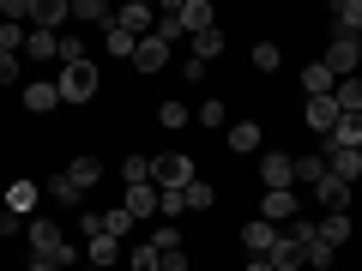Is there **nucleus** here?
Here are the masks:
<instances>
[{
    "label": "nucleus",
    "mask_w": 362,
    "mask_h": 271,
    "mask_svg": "<svg viewBox=\"0 0 362 271\" xmlns=\"http://www.w3.org/2000/svg\"><path fill=\"white\" fill-rule=\"evenodd\" d=\"M187 181H199V175H194V157H181V151L151 157V187H157V193H181Z\"/></svg>",
    "instance_id": "1"
},
{
    "label": "nucleus",
    "mask_w": 362,
    "mask_h": 271,
    "mask_svg": "<svg viewBox=\"0 0 362 271\" xmlns=\"http://www.w3.org/2000/svg\"><path fill=\"white\" fill-rule=\"evenodd\" d=\"M54 90H61V103H90V97H97V66L90 61L61 66V73H54Z\"/></svg>",
    "instance_id": "2"
},
{
    "label": "nucleus",
    "mask_w": 362,
    "mask_h": 271,
    "mask_svg": "<svg viewBox=\"0 0 362 271\" xmlns=\"http://www.w3.org/2000/svg\"><path fill=\"white\" fill-rule=\"evenodd\" d=\"M259 187H266V193H290V187H296V163H290L284 151H259Z\"/></svg>",
    "instance_id": "3"
},
{
    "label": "nucleus",
    "mask_w": 362,
    "mask_h": 271,
    "mask_svg": "<svg viewBox=\"0 0 362 271\" xmlns=\"http://www.w3.org/2000/svg\"><path fill=\"white\" fill-rule=\"evenodd\" d=\"M25 235H30V259H54L66 247V235H61V223H49V217H37V223H25Z\"/></svg>",
    "instance_id": "4"
},
{
    "label": "nucleus",
    "mask_w": 362,
    "mask_h": 271,
    "mask_svg": "<svg viewBox=\"0 0 362 271\" xmlns=\"http://www.w3.org/2000/svg\"><path fill=\"white\" fill-rule=\"evenodd\" d=\"M326 66H332L338 78H356V66H362V37H332V49H326Z\"/></svg>",
    "instance_id": "5"
},
{
    "label": "nucleus",
    "mask_w": 362,
    "mask_h": 271,
    "mask_svg": "<svg viewBox=\"0 0 362 271\" xmlns=\"http://www.w3.org/2000/svg\"><path fill=\"white\" fill-rule=\"evenodd\" d=\"M302 121H308V133H320V139H332V127L344 121V109H338L332 97H308V109H302Z\"/></svg>",
    "instance_id": "6"
},
{
    "label": "nucleus",
    "mask_w": 362,
    "mask_h": 271,
    "mask_svg": "<svg viewBox=\"0 0 362 271\" xmlns=\"http://www.w3.org/2000/svg\"><path fill=\"white\" fill-rule=\"evenodd\" d=\"M115 25L127 30V37H151V30H157V6H145V0H127V6L115 13Z\"/></svg>",
    "instance_id": "7"
},
{
    "label": "nucleus",
    "mask_w": 362,
    "mask_h": 271,
    "mask_svg": "<svg viewBox=\"0 0 362 271\" xmlns=\"http://www.w3.org/2000/svg\"><path fill=\"white\" fill-rule=\"evenodd\" d=\"M326 175H338L344 187L362 181V151H344V145H326Z\"/></svg>",
    "instance_id": "8"
},
{
    "label": "nucleus",
    "mask_w": 362,
    "mask_h": 271,
    "mask_svg": "<svg viewBox=\"0 0 362 271\" xmlns=\"http://www.w3.org/2000/svg\"><path fill=\"white\" fill-rule=\"evenodd\" d=\"M30 18H37V30L61 37V25L73 18V0H30Z\"/></svg>",
    "instance_id": "9"
},
{
    "label": "nucleus",
    "mask_w": 362,
    "mask_h": 271,
    "mask_svg": "<svg viewBox=\"0 0 362 271\" xmlns=\"http://www.w3.org/2000/svg\"><path fill=\"white\" fill-rule=\"evenodd\" d=\"M259 217H266L272 229H278V223H290V217H302V199H296V187H290V193H266V199H259Z\"/></svg>",
    "instance_id": "10"
},
{
    "label": "nucleus",
    "mask_w": 362,
    "mask_h": 271,
    "mask_svg": "<svg viewBox=\"0 0 362 271\" xmlns=\"http://www.w3.org/2000/svg\"><path fill=\"white\" fill-rule=\"evenodd\" d=\"M326 18H332V37H362V0H332Z\"/></svg>",
    "instance_id": "11"
},
{
    "label": "nucleus",
    "mask_w": 362,
    "mask_h": 271,
    "mask_svg": "<svg viewBox=\"0 0 362 271\" xmlns=\"http://www.w3.org/2000/svg\"><path fill=\"white\" fill-rule=\"evenodd\" d=\"M230 151H235V157H259V151H266L259 121H230Z\"/></svg>",
    "instance_id": "12"
},
{
    "label": "nucleus",
    "mask_w": 362,
    "mask_h": 271,
    "mask_svg": "<svg viewBox=\"0 0 362 271\" xmlns=\"http://www.w3.org/2000/svg\"><path fill=\"white\" fill-rule=\"evenodd\" d=\"M169 54H175V49H169L163 37H139V49H133V66H139V73H163Z\"/></svg>",
    "instance_id": "13"
},
{
    "label": "nucleus",
    "mask_w": 362,
    "mask_h": 271,
    "mask_svg": "<svg viewBox=\"0 0 362 271\" xmlns=\"http://www.w3.org/2000/svg\"><path fill=\"white\" fill-rule=\"evenodd\" d=\"M25 61H30V66L61 61V37H49V30H37V25H30V30H25Z\"/></svg>",
    "instance_id": "14"
},
{
    "label": "nucleus",
    "mask_w": 362,
    "mask_h": 271,
    "mask_svg": "<svg viewBox=\"0 0 362 271\" xmlns=\"http://www.w3.org/2000/svg\"><path fill=\"white\" fill-rule=\"evenodd\" d=\"M314 229H320V241H326V247L338 253V247H344L350 235H356V223H350V211H326V217L314 223Z\"/></svg>",
    "instance_id": "15"
},
{
    "label": "nucleus",
    "mask_w": 362,
    "mask_h": 271,
    "mask_svg": "<svg viewBox=\"0 0 362 271\" xmlns=\"http://www.w3.org/2000/svg\"><path fill=\"white\" fill-rule=\"evenodd\" d=\"M175 13H181V30H187V37H199V30L218 25V13H211L206 0H175Z\"/></svg>",
    "instance_id": "16"
},
{
    "label": "nucleus",
    "mask_w": 362,
    "mask_h": 271,
    "mask_svg": "<svg viewBox=\"0 0 362 271\" xmlns=\"http://www.w3.org/2000/svg\"><path fill=\"white\" fill-rule=\"evenodd\" d=\"M25 109H30V115H49V109H61V90H54V78H30V85H25Z\"/></svg>",
    "instance_id": "17"
},
{
    "label": "nucleus",
    "mask_w": 362,
    "mask_h": 271,
    "mask_svg": "<svg viewBox=\"0 0 362 271\" xmlns=\"http://www.w3.org/2000/svg\"><path fill=\"white\" fill-rule=\"evenodd\" d=\"M350 193H356V187H344L338 175H320V187H314V199H320V211H350Z\"/></svg>",
    "instance_id": "18"
},
{
    "label": "nucleus",
    "mask_w": 362,
    "mask_h": 271,
    "mask_svg": "<svg viewBox=\"0 0 362 271\" xmlns=\"http://www.w3.org/2000/svg\"><path fill=\"white\" fill-rule=\"evenodd\" d=\"M242 247H247V253H254V259H266L272 247H278V229H272L266 217H254V223H247V229H242Z\"/></svg>",
    "instance_id": "19"
},
{
    "label": "nucleus",
    "mask_w": 362,
    "mask_h": 271,
    "mask_svg": "<svg viewBox=\"0 0 362 271\" xmlns=\"http://www.w3.org/2000/svg\"><path fill=\"white\" fill-rule=\"evenodd\" d=\"M85 265H97V271H115V265H121V241H109V235H90V247H85Z\"/></svg>",
    "instance_id": "20"
},
{
    "label": "nucleus",
    "mask_w": 362,
    "mask_h": 271,
    "mask_svg": "<svg viewBox=\"0 0 362 271\" xmlns=\"http://www.w3.org/2000/svg\"><path fill=\"white\" fill-rule=\"evenodd\" d=\"M302 90H308V97H332V90H338V73H332L326 61L302 66Z\"/></svg>",
    "instance_id": "21"
},
{
    "label": "nucleus",
    "mask_w": 362,
    "mask_h": 271,
    "mask_svg": "<svg viewBox=\"0 0 362 271\" xmlns=\"http://www.w3.org/2000/svg\"><path fill=\"white\" fill-rule=\"evenodd\" d=\"M42 193H49L54 205H66V211H78V199H85V193L73 187V175H66V169H61V175H49V181H42Z\"/></svg>",
    "instance_id": "22"
},
{
    "label": "nucleus",
    "mask_w": 362,
    "mask_h": 271,
    "mask_svg": "<svg viewBox=\"0 0 362 271\" xmlns=\"http://www.w3.org/2000/svg\"><path fill=\"white\" fill-rule=\"evenodd\" d=\"M73 18L78 25H115V6H109V0H73Z\"/></svg>",
    "instance_id": "23"
},
{
    "label": "nucleus",
    "mask_w": 362,
    "mask_h": 271,
    "mask_svg": "<svg viewBox=\"0 0 362 271\" xmlns=\"http://www.w3.org/2000/svg\"><path fill=\"white\" fill-rule=\"evenodd\" d=\"M66 175H73L78 193H90V187L103 181V163H97V157H73V163H66Z\"/></svg>",
    "instance_id": "24"
},
{
    "label": "nucleus",
    "mask_w": 362,
    "mask_h": 271,
    "mask_svg": "<svg viewBox=\"0 0 362 271\" xmlns=\"http://www.w3.org/2000/svg\"><path fill=\"white\" fill-rule=\"evenodd\" d=\"M157 205H163V193H157L151 181H145V187H127V211L133 217H157Z\"/></svg>",
    "instance_id": "25"
},
{
    "label": "nucleus",
    "mask_w": 362,
    "mask_h": 271,
    "mask_svg": "<svg viewBox=\"0 0 362 271\" xmlns=\"http://www.w3.org/2000/svg\"><path fill=\"white\" fill-rule=\"evenodd\" d=\"M266 259H272V271H302V247H296V241H290V235H284V229H278V247H272V253H266Z\"/></svg>",
    "instance_id": "26"
},
{
    "label": "nucleus",
    "mask_w": 362,
    "mask_h": 271,
    "mask_svg": "<svg viewBox=\"0 0 362 271\" xmlns=\"http://www.w3.org/2000/svg\"><path fill=\"white\" fill-rule=\"evenodd\" d=\"M181 205L187 211H211L218 205V187H211V181H187V187H181Z\"/></svg>",
    "instance_id": "27"
},
{
    "label": "nucleus",
    "mask_w": 362,
    "mask_h": 271,
    "mask_svg": "<svg viewBox=\"0 0 362 271\" xmlns=\"http://www.w3.org/2000/svg\"><path fill=\"white\" fill-rule=\"evenodd\" d=\"M332 103L344 109V115H362V73H356V78H338V90H332Z\"/></svg>",
    "instance_id": "28"
},
{
    "label": "nucleus",
    "mask_w": 362,
    "mask_h": 271,
    "mask_svg": "<svg viewBox=\"0 0 362 271\" xmlns=\"http://www.w3.org/2000/svg\"><path fill=\"white\" fill-rule=\"evenodd\" d=\"M326 145H344V151H362V115H344V121L332 127V139H326Z\"/></svg>",
    "instance_id": "29"
},
{
    "label": "nucleus",
    "mask_w": 362,
    "mask_h": 271,
    "mask_svg": "<svg viewBox=\"0 0 362 271\" xmlns=\"http://www.w3.org/2000/svg\"><path fill=\"white\" fill-rule=\"evenodd\" d=\"M218 54H223V30L211 25V30H199V37H194V61H206V66H211Z\"/></svg>",
    "instance_id": "30"
},
{
    "label": "nucleus",
    "mask_w": 362,
    "mask_h": 271,
    "mask_svg": "<svg viewBox=\"0 0 362 271\" xmlns=\"http://www.w3.org/2000/svg\"><path fill=\"white\" fill-rule=\"evenodd\" d=\"M30 205H37V181H13V187H6V211H18V217H25Z\"/></svg>",
    "instance_id": "31"
},
{
    "label": "nucleus",
    "mask_w": 362,
    "mask_h": 271,
    "mask_svg": "<svg viewBox=\"0 0 362 271\" xmlns=\"http://www.w3.org/2000/svg\"><path fill=\"white\" fill-rule=\"evenodd\" d=\"M296 163V187H320V175H326V157H290Z\"/></svg>",
    "instance_id": "32"
},
{
    "label": "nucleus",
    "mask_w": 362,
    "mask_h": 271,
    "mask_svg": "<svg viewBox=\"0 0 362 271\" xmlns=\"http://www.w3.org/2000/svg\"><path fill=\"white\" fill-rule=\"evenodd\" d=\"M151 37H163L169 49H175V42L187 37V30H181V13H175V6H163V13H157V30H151Z\"/></svg>",
    "instance_id": "33"
},
{
    "label": "nucleus",
    "mask_w": 362,
    "mask_h": 271,
    "mask_svg": "<svg viewBox=\"0 0 362 271\" xmlns=\"http://www.w3.org/2000/svg\"><path fill=\"white\" fill-rule=\"evenodd\" d=\"M127 229H133V211L121 205V211H103V235L109 241H127Z\"/></svg>",
    "instance_id": "34"
},
{
    "label": "nucleus",
    "mask_w": 362,
    "mask_h": 271,
    "mask_svg": "<svg viewBox=\"0 0 362 271\" xmlns=\"http://www.w3.org/2000/svg\"><path fill=\"white\" fill-rule=\"evenodd\" d=\"M103 42H109V54H121V61H133V49H139V37H127L121 25H109V30H103Z\"/></svg>",
    "instance_id": "35"
},
{
    "label": "nucleus",
    "mask_w": 362,
    "mask_h": 271,
    "mask_svg": "<svg viewBox=\"0 0 362 271\" xmlns=\"http://www.w3.org/2000/svg\"><path fill=\"white\" fill-rule=\"evenodd\" d=\"M121 259H127L133 271H157V265H163V253H157L151 241H139V247H133V253H121Z\"/></svg>",
    "instance_id": "36"
},
{
    "label": "nucleus",
    "mask_w": 362,
    "mask_h": 271,
    "mask_svg": "<svg viewBox=\"0 0 362 271\" xmlns=\"http://www.w3.org/2000/svg\"><path fill=\"white\" fill-rule=\"evenodd\" d=\"M194 121H199V127H230V109L211 97V103H199V109H194Z\"/></svg>",
    "instance_id": "37"
},
{
    "label": "nucleus",
    "mask_w": 362,
    "mask_h": 271,
    "mask_svg": "<svg viewBox=\"0 0 362 271\" xmlns=\"http://www.w3.org/2000/svg\"><path fill=\"white\" fill-rule=\"evenodd\" d=\"M121 181H127V187H145V181H151V157H127V163H121Z\"/></svg>",
    "instance_id": "38"
},
{
    "label": "nucleus",
    "mask_w": 362,
    "mask_h": 271,
    "mask_svg": "<svg viewBox=\"0 0 362 271\" xmlns=\"http://www.w3.org/2000/svg\"><path fill=\"white\" fill-rule=\"evenodd\" d=\"M254 66H259V73H278V66H284L278 42H254Z\"/></svg>",
    "instance_id": "39"
},
{
    "label": "nucleus",
    "mask_w": 362,
    "mask_h": 271,
    "mask_svg": "<svg viewBox=\"0 0 362 271\" xmlns=\"http://www.w3.org/2000/svg\"><path fill=\"white\" fill-rule=\"evenodd\" d=\"M157 121H163L169 133H181L187 121H194V109H181V103H163V109H157Z\"/></svg>",
    "instance_id": "40"
},
{
    "label": "nucleus",
    "mask_w": 362,
    "mask_h": 271,
    "mask_svg": "<svg viewBox=\"0 0 362 271\" xmlns=\"http://www.w3.org/2000/svg\"><path fill=\"white\" fill-rule=\"evenodd\" d=\"M302 265H332V247L320 241V229H314V241L302 247Z\"/></svg>",
    "instance_id": "41"
},
{
    "label": "nucleus",
    "mask_w": 362,
    "mask_h": 271,
    "mask_svg": "<svg viewBox=\"0 0 362 271\" xmlns=\"http://www.w3.org/2000/svg\"><path fill=\"white\" fill-rule=\"evenodd\" d=\"M151 247H157V253H175V247H181V229H175V223H157Z\"/></svg>",
    "instance_id": "42"
},
{
    "label": "nucleus",
    "mask_w": 362,
    "mask_h": 271,
    "mask_svg": "<svg viewBox=\"0 0 362 271\" xmlns=\"http://www.w3.org/2000/svg\"><path fill=\"white\" fill-rule=\"evenodd\" d=\"M25 49V25H0V54H18Z\"/></svg>",
    "instance_id": "43"
},
{
    "label": "nucleus",
    "mask_w": 362,
    "mask_h": 271,
    "mask_svg": "<svg viewBox=\"0 0 362 271\" xmlns=\"http://www.w3.org/2000/svg\"><path fill=\"white\" fill-rule=\"evenodd\" d=\"M78 61H85V42H78V37H66V30H61V66H78Z\"/></svg>",
    "instance_id": "44"
},
{
    "label": "nucleus",
    "mask_w": 362,
    "mask_h": 271,
    "mask_svg": "<svg viewBox=\"0 0 362 271\" xmlns=\"http://www.w3.org/2000/svg\"><path fill=\"white\" fill-rule=\"evenodd\" d=\"M0 18H6V25H18V18H30V0H0Z\"/></svg>",
    "instance_id": "45"
},
{
    "label": "nucleus",
    "mask_w": 362,
    "mask_h": 271,
    "mask_svg": "<svg viewBox=\"0 0 362 271\" xmlns=\"http://www.w3.org/2000/svg\"><path fill=\"white\" fill-rule=\"evenodd\" d=\"M18 73H25V61L18 54H0V85H18Z\"/></svg>",
    "instance_id": "46"
},
{
    "label": "nucleus",
    "mask_w": 362,
    "mask_h": 271,
    "mask_svg": "<svg viewBox=\"0 0 362 271\" xmlns=\"http://www.w3.org/2000/svg\"><path fill=\"white\" fill-rule=\"evenodd\" d=\"M78 235H85V241H90V235H103V211H78Z\"/></svg>",
    "instance_id": "47"
},
{
    "label": "nucleus",
    "mask_w": 362,
    "mask_h": 271,
    "mask_svg": "<svg viewBox=\"0 0 362 271\" xmlns=\"http://www.w3.org/2000/svg\"><path fill=\"white\" fill-rule=\"evenodd\" d=\"M18 229H25V217H18V211H6V205H0V235H18Z\"/></svg>",
    "instance_id": "48"
},
{
    "label": "nucleus",
    "mask_w": 362,
    "mask_h": 271,
    "mask_svg": "<svg viewBox=\"0 0 362 271\" xmlns=\"http://www.w3.org/2000/svg\"><path fill=\"white\" fill-rule=\"evenodd\" d=\"M181 211H187V205H181V193H163V205H157V217H181Z\"/></svg>",
    "instance_id": "49"
},
{
    "label": "nucleus",
    "mask_w": 362,
    "mask_h": 271,
    "mask_svg": "<svg viewBox=\"0 0 362 271\" xmlns=\"http://www.w3.org/2000/svg\"><path fill=\"white\" fill-rule=\"evenodd\" d=\"M157 271H194V265H187V253L175 247V253H163V265H157Z\"/></svg>",
    "instance_id": "50"
},
{
    "label": "nucleus",
    "mask_w": 362,
    "mask_h": 271,
    "mask_svg": "<svg viewBox=\"0 0 362 271\" xmlns=\"http://www.w3.org/2000/svg\"><path fill=\"white\" fill-rule=\"evenodd\" d=\"M247 271H272V259H247Z\"/></svg>",
    "instance_id": "51"
},
{
    "label": "nucleus",
    "mask_w": 362,
    "mask_h": 271,
    "mask_svg": "<svg viewBox=\"0 0 362 271\" xmlns=\"http://www.w3.org/2000/svg\"><path fill=\"white\" fill-rule=\"evenodd\" d=\"M25 271H54V265H49V259H30V265H25Z\"/></svg>",
    "instance_id": "52"
},
{
    "label": "nucleus",
    "mask_w": 362,
    "mask_h": 271,
    "mask_svg": "<svg viewBox=\"0 0 362 271\" xmlns=\"http://www.w3.org/2000/svg\"><path fill=\"white\" fill-rule=\"evenodd\" d=\"M78 271H97V265H78Z\"/></svg>",
    "instance_id": "53"
},
{
    "label": "nucleus",
    "mask_w": 362,
    "mask_h": 271,
    "mask_svg": "<svg viewBox=\"0 0 362 271\" xmlns=\"http://www.w3.org/2000/svg\"><path fill=\"white\" fill-rule=\"evenodd\" d=\"M356 187H362V181H356Z\"/></svg>",
    "instance_id": "54"
}]
</instances>
